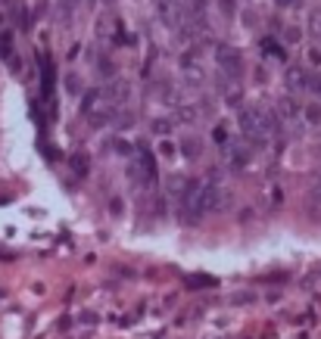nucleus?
Wrapping results in <instances>:
<instances>
[{
    "label": "nucleus",
    "mask_w": 321,
    "mask_h": 339,
    "mask_svg": "<svg viewBox=\"0 0 321 339\" xmlns=\"http://www.w3.org/2000/svg\"><path fill=\"white\" fill-rule=\"evenodd\" d=\"M237 121H240V131L249 140H269L275 134V115L265 109H243L237 115Z\"/></svg>",
    "instance_id": "nucleus-1"
},
{
    "label": "nucleus",
    "mask_w": 321,
    "mask_h": 339,
    "mask_svg": "<svg viewBox=\"0 0 321 339\" xmlns=\"http://www.w3.org/2000/svg\"><path fill=\"white\" fill-rule=\"evenodd\" d=\"M281 4H290V0H281Z\"/></svg>",
    "instance_id": "nucleus-12"
},
{
    "label": "nucleus",
    "mask_w": 321,
    "mask_h": 339,
    "mask_svg": "<svg viewBox=\"0 0 321 339\" xmlns=\"http://www.w3.org/2000/svg\"><path fill=\"white\" fill-rule=\"evenodd\" d=\"M309 87H315V91L321 94V75H315V78H309Z\"/></svg>",
    "instance_id": "nucleus-11"
},
{
    "label": "nucleus",
    "mask_w": 321,
    "mask_h": 339,
    "mask_svg": "<svg viewBox=\"0 0 321 339\" xmlns=\"http://www.w3.org/2000/svg\"><path fill=\"white\" fill-rule=\"evenodd\" d=\"M306 109H309L306 118H309L312 124H318V121H321V106H306Z\"/></svg>",
    "instance_id": "nucleus-9"
},
{
    "label": "nucleus",
    "mask_w": 321,
    "mask_h": 339,
    "mask_svg": "<svg viewBox=\"0 0 321 339\" xmlns=\"http://www.w3.org/2000/svg\"><path fill=\"white\" fill-rule=\"evenodd\" d=\"M187 283H190V287H197V290H209V287H216V277H209V274H190L187 277Z\"/></svg>",
    "instance_id": "nucleus-7"
},
{
    "label": "nucleus",
    "mask_w": 321,
    "mask_h": 339,
    "mask_svg": "<svg viewBox=\"0 0 321 339\" xmlns=\"http://www.w3.org/2000/svg\"><path fill=\"white\" fill-rule=\"evenodd\" d=\"M287 84H290V91H302V87H309V78L302 69H290L287 72Z\"/></svg>",
    "instance_id": "nucleus-5"
},
{
    "label": "nucleus",
    "mask_w": 321,
    "mask_h": 339,
    "mask_svg": "<svg viewBox=\"0 0 321 339\" xmlns=\"http://www.w3.org/2000/svg\"><path fill=\"white\" fill-rule=\"evenodd\" d=\"M41 84H44V94H50V87H53V62L47 56L41 59Z\"/></svg>",
    "instance_id": "nucleus-6"
},
{
    "label": "nucleus",
    "mask_w": 321,
    "mask_h": 339,
    "mask_svg": "<svg viewBox=\"0 0 321 339\" xmlns=\"http://www.w3.org/2000/svg\"><path fill=\"white\" fill-rule=\"evenodd\" d=\"M219 199H222V193H219L216 184H200V187L187 190V206L197 212V215H206V212L219 209Z\"/></svg>",
    "instance_id": "nucleus-2"
},
{
    "label": "nucleus",
    "mask_w": 321,
    "mask_h": 339,
    "mask_svg": "<svg viewBox=\"0 0 321 339\" xmlns=\"http://www.w3.org/2000/svg\"><path fill=\"white\" fill-rule=\"evenodd\" d=\"M137 165H140V171H144L147 184H153V181H156V162H153V156H150L147 150H140V156H137Z\"/></svg>",
    "instance_id": "nucleus-4"
},
{
    "label": "nucleus",
    "mask_w": 321,
    "mask_h": 339,
    "mask_svg": "<svg viewBox=\"0 0 321 339\" xmlns=\"http://www.w3.org/2000/svg\"><path fill=\"white\" fill-rule=\"evenodd\" d=\"M212 140H216V144H225V140H228V134H225L222 124H219V128H212Z\"/></svg>",
    "instance_id": "nucleus-10"
},
{
    "label": "nucleus",
    "mask_w": 321,
    "mask_h": 339,
    "mask_svg": "<svg viewBox=\"0 0 321 339\" xmlns=\"http://www.w3.org/2000/svg\"><path fill=\"white\" fill-rule=\"evenodd\" d=\"M69 165L75 168V174H81V177H84V174H87V156H84V153L72 156V159H69Z\"/></svg>",
    "instance_id": "nucleus-8"
},
{
    "label": "nucleus",
    "mask_w": 321,
    "mask_h": 339,
    "mask_svg": "<svg viewBox=\"0 0 321 339\" xmlns=\"http://www.w3.org/2000/svg\"><path fill=\"white\" fill-rule=\"evenodd\" d=\"M219 62H222V69L228 75H240V62H237V53L231 50V47H219Z\"/></svg>",
    "instance_id": "nucleus-3"
}]
</instances>
